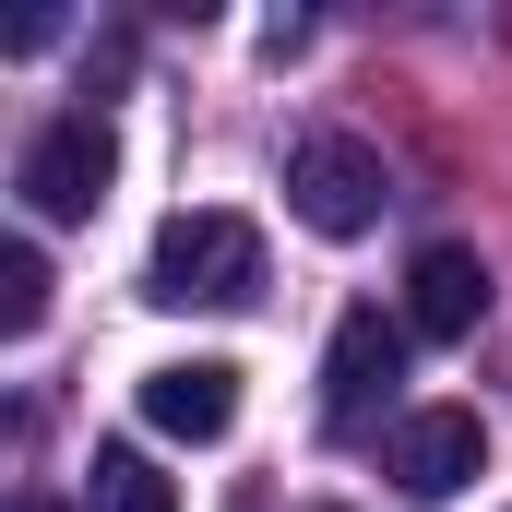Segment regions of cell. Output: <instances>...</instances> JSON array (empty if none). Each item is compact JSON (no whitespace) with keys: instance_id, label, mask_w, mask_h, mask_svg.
<instances>
[{"instance_id":"7","label":"cell","mask_w":512,"mask_h":512,"mask_svg":"<svg viewBox=\"0 0 512 512\" xmlns=\"http://www.w3.org/2000/svg\"><path fill=\"white\" fill-rule=\"evenodd\" d=\"M143 417L167 441H227L239 429V370L227 358H167V370H143Z\"/></svg>"},{"instance_id":"9","label":"cell","mask_w":512,"mask_h":512,"mask_svg":"<svg viewBox=\"0 0 512 512\" xmlns=\"http://www.w3.org/2000/svg\"><path fill=\"white\" fill-rule=\"evenodd\" d=\"M36 322H48V251L12 239L0 251V334H36Z\"/></svg>"},{"instance_id":"10","label":"cell","mask_w":512,"mask_h":512,"mask_svg":"<svg viewBox=\"0 0 512 512\" xmlns=\"http://www.w3.org/2000/svg\"><path fill=\"white\" fill-rule=\"evenodd\" d=\"M239 512H251V501H239Z\"/></svg>"},{"instance_id":"11","label":"cell","mask_w":512,"mask_h":512,"mask_svg":"<svg viewBox=\"0 0 512 512\" xmlns=\"http://www.w3.org/2000/svg\"><path fill=\"white\" fill-rule=\"evenodd\" d=\"M322 512H334V501H322Z\"/></svg>"},{"instance_id":"4","label":"cell","mask_w":512,"mask_h":512,"mask_svg":"<svg viewBox=\"0 0 512 512\" xmlns=\"http://www.w3.org/2000/svg\"><path fill=\"white\" fill-rule=\"evenodd\" d=\"M405 346H417V334L358 298V310L334 322V346H322V429H370L393 405V382H405Z\"/></svg>"},{"instance_id":"5","label":"cell","mask_w":512,"mask_h":512,"mask_svg":"<svg viewBox=\"0 0 512 512\" xmlns=\"http://www.w3.org/2000/svg\"><path fill=\"white\" fill-rule=\"evenodd\" d=\"M489 322V262L465 251V239H429V251L405 262V334L417 346H465Z\"/></svg>"},{"instance_id":"1","label":"cell","mask_w":512,"mask_h":512,"mask_svg":"<svg viewBox=\"0 0 512 512\" xmlns=\"http://www.w3.org/2000/svg\"><path fill=\"white\" fill-rule=\"evenodd\" d=\"M143 298H155V310H251L262 298V227L227 215V203L167 215L155 251H143Z\"/></svg>"},{"instance_id":"8","label":"cell","mask_w":512,"mask_h":512,"mask_svg":"<svg viewBox=\"0 0 512 512\" xmlns=\"http://www.w3.org/2000/svg\"><path fill=\"white\" fill-rule=\"evenodd\" d=\"M84 512H179V489L155 477V453L96 441V465H84Z\"/></svg>"},{"instance_id":"3","label":"cell","mask_w":512,"mask_h":512,"mask_svg":"<svg viewBox=\"0 0 512 512\" xmlns=\"http://www.w3.org/2000/svg\"><path fill=\"white\" fill-rule=\"evenodd\" d=\"M108 179H120V131L96 120V108L48 120L36 143H24V167H12V191H24L36 227H84V215L108 203Z\"/></svg>"},{"instance_id":"6","label":"cell","mask_w":512,"mask_h":512,"mask_svg":"<svg viewBox=\"0 0 512 512\" xmlns=\"http://www.w3.org/2000/svg\"><path fill=\"white\" fill-rule=\"evenodd\" d=\"M393 477H405L417 501H453L465 477H489V417H477V405H417V417L393 429Z\"/></svg>"},{"instance_id":"2","label":"cell","mask_w":512,"mask_h":512,"mask_svg":"<svg viewBox=\"0 0 512 512\" xmlns=\"http://www.w3.org/2000/svg\"><path fill=\"white\" fill-rule=\"evenodd\" d=\"M382 203H393V167L358 131H298V143H286V215H298L310 239H370Z\"/></svg>"}]
</instances>
